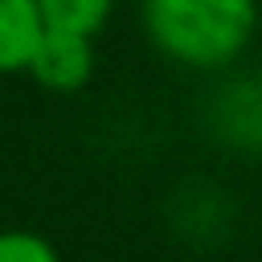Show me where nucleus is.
<instances>
[{"instance_id":"1","label":"nucleus","mask_w":262,"mask_h":262,"mask_svg":"<svg viewBox=\"0 0 262 262\" xmlns=\"http://www.w3.org/2000/svg\"><path fill=\"white\" fill-rule=\"evenodd\" d=\"M143 33L176 66L221 70L237 61L258 33V0H143Z\"/></svg>"},{"instance_id":"2","label":"nucleus","mask_w":262,"mask_h":262,"mask_svg":"<svg viewBox=\"0 0 262 262\" xmlns=\"http://www.w3.org/2000/svg\"><path fill=\"white\" fill-rule=\"evenodd\" d=\"M25 74H33V82L41 90L53 94H78L90 78H94V41L74 37V33H41Z\"/></svg>"},{"instance_id":"3","label":"nucleus","mask_w":262,"mask_h":262,"mask_svg":"<svg viewBox=\"0 0 262 262\" xmlns=\"http://www.w3.org/2000/svg\"><path fill=\"white\" fill-rule=\"evenodd\" d=\"M41 33L37 0H0V74H25Z\"/></svg>"},{"instance_id":"4","label":"nucleus","mask_w":262,"mask_h":262,"mask_svg":"<svg viewBox=\"0 0 262 262\" xmlns=\"http://www.w3.org/2000/svg\"><path fill=\"white\" fill-rule=\"evenodd\" d=\"M37 12L49 33H74L94 41L111 20L115 0H37Z\"/></svg>"},{"instance_id":"5","label":"nucleus","mask_w":262,"mask_h":262,"mask_svg":"<svg viewBox=\"0 0 262 262\" xmlns=\"http://www.w3.org/2000/svg\"><path fill=\"white\" fill-rule=\"evenodd\" d=\"M0 262H61V254L33 229H0Z\"/></svg>"}]
</instances>
